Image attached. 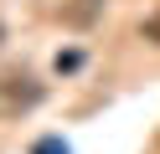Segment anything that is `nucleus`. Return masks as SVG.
<instances>
[{
    "label": "nucleus",
    "mask_w": 160,
    "mask_h": 154,
    "mask_svg": "<svg viewBox=\"0 0 160 154\" xmlns=\"http://www.w3.org/2000/svg\"><path fill=\"white\" fill-rule=\"evenodd\" d=\"M31 154H67V144L57 139V133H47V139H36V144H31Z\"/></svg>",
    "instance_id": "obj_1"
},
{
    "label": "nucleus",
    "mask_w": 160,
    "mask_h": 154,
    "mask_svg": "<svg viewBox=\"0 0 160 154\" xmlns=\"http://www.w3.org/2000/svg\"><path fill=\"white\" fill-rule=\"evenodd\" d=\"M139 36H145V41H155V46H160V16H145V26H139Z\"/></svg>",
    "instance_id": "obj_2"
}]
</instances>
